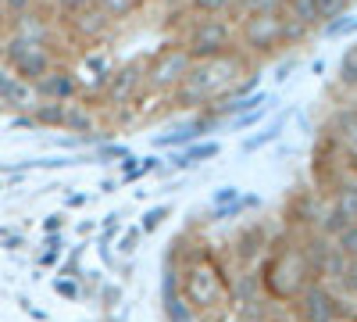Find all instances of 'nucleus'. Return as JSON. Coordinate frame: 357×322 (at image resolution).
<instances>
[{
    "label": "nucleus",
    "instance_id": "19",
    "mask_svg": "<svg viewBox=\"0 0 357 322\" xmlns=\"http://www.w3.org/2000/svg\"><path fill=\"white\" fill-rule=\"evenodd\" d=\"M36 122H43V126H61V122H65V104H61V101L36 104Z\"/></svg>",
    "mask_w": 357,
    "mask_h": 322
},
{
    "label": "nucleus",
    "instance_id": "20",
    "mask_svg": "<svg viewBox=\"0 0 357 322\" xmlns=\"http://www.w3.org/2000/svg\"><path fill=\"white\" fill-rule=\"evenodd\" d=\"M336 286L343 290L347 298H357V258H347L343 261V272H340Z\"/></svg>",
    "mask_w": 357,
    "mask_h": 322
},
{
    "label": "nucleus",
    "instance_id": "7",
    "mask_svg": "<svg viewBox=\"0 0 357 322\" xmlns=\"http://www.w3.org/2000/svg\"><path fill=\"white\" fill-rule=\"evenodd\" d=\"M286 36H282V18L279 15H250L243 22V43L250 50H272Z\"/></svg>",
    "mask_w": 357,
    "mask_h": 322
},
{
    "label": "nucleus",
    "instance_id": "24",
    "mask_svg": "<svg viewBox=\"0 0 357 322\" xmlns=\"http://www.w3.org/2000/svg\"><path fill=\"white\" fill-rule=\"evenodd\" d=\"M347 4H350V0H318V25L336 18L340 11H347Z\"/></svg>",
    "mask_w": 357,
    "mask_h": 322
},
{
    "label": "nucleus",
    "instance_id": "2",
    "mask_svg": "<svg viewBox=\"0 0 357 322\" xmlns=\"http://www.w3.org/2000/svg\"><path fill=\"white\" fill-rule=\"evenodd\" d=\"M236 72H240V65H236V57L222 54V57H207V61H193L183 75V82H178V101L183 104H204L218 97L222 90H229V86L236 82Z\"/></svg>",
    "mask_w": 357,
    "mask_h": 322
},
{
    "label": "nucleus",
    "instance_id": "17",
    "mask_svg": "<svg viewBox=\"0 0 357 322\" xmlns=\"http://www.w3.org/2000/svg\"><path fill=\"white\" fill-rule=\"evenodd\" d=\"M333 247L343 254V258H357V222L343 226L336 237H333Z\"/></svg>",
    "mask_w": 357,
    "mask_h": 322
},
{
    "label": "nucleus",
    "instance_id": "1",
    "mask_svg": "<svg viewBox=\"0 0 357 322\" xmlns=\"http://www.w3.org/2000/svg\"><path fill=\"white\" fill-rule=\"evenodd\" d=\"M311 279L314 272L304 258V244H279L272 261L264 265V290L275 301H293Z\"/></svg>",
    "mask_w": 357,
    "mask_h": 322
},
{
    "label": "nucleus",
    "instance_id": "15",
    "mask_svg": "<svg viewBox=\"0 0 357 322\" xmlns=\"http://www.w3.org/2000/svg\"><path fill=\"white\" fill-rule=\"evenodd\" d=\"M0 97L11 101V104L29 101V82H22V79H15V75H4V72H0Z\"/></svg>",
    "mask_w": 357,
    "mask_h": 322
},
{
    "label": "nucleus",
    "instance_id": "32",
    "mask_svg": "<svg viewBox=\"0 0 357 322\" xmlns=\"http://www.w3.org/2000/svg\"><path fill=\"white\" fill-rule=\"evenodd\" d=\"M47 229H61V215H50L47 219Z\"/></svg>",
    "mask_w": 357,
    "mask_h": 322
},
{
    "label": "nucleus",
    "instance_id": "25",
    "mask_svg": "<svg viewBox=\"0 0 357 322\" xmlns=\"http://www.w3.org/2000/svg\"><path fill=\"white\" fill-rule=\"evenodd\" d=\"M286 0H247V11L250 15H279V8Z\"/></svg>",
    "mask_w": 357,
    "mask_h": 322
},
{
    "label": "nucleus",
    "instance_id": "26",
    "mask_svg": "<svg viewBox=\"0 0 357 322\" xmlns=\"http://www.w3.org/2000/svg\"><path fill=\"white\" fill-rule=\"evenodd\" d=\"M33 4H36V0H4V8H8V18H11V22H18L22 15H29V11H33Z\"/></svg>",
    "mask_w": 357,
    "mask_h": 322
},
{
    "label": "nucleus",
    "instance_id": "33",
    "mask_svg": "<svg viewBox=\"0 0 357 322\" xmlns=\"http://www.w3.org/2000/svg\"><path fill=\"white\" fill-rule=\"evenodd\" d=\"M350 168H354V175H357V151H350Z\"/></svg>",
    "mask_w": 357,
    "mask_h": 322
},
{
    "label": "nucleus",
    "instance_id": "18",
    "mask_svg": "<svg viewBox=\"0 0 357 322\" xmlns=\"http://www.w3.org/2000/svg\"><path fill=\"white\" fill-rule=\"evenodd\" d=\"M61 126L72 129V133H89V129H93V119H89L79 104H65V122Z\"/></svg>",
    "mask_w": 357,
    "mask_h": 322
},
{
    "label": "nucleus",
    "instance_id": "10",
    "mask_svg": "<svg viewBox=\"0 0 357 322\" xmlns=\"http://www.w3.org/2000/svg\"><path fill=\"white\" fill-rule=\"evenodd\" d=\"M165 315H168V322H200L193 315V308L183 301V294H178V283L172 272H165Z\"/></svg>",
    "mask_w": 357,
    "mask_h": 322
},
{
    "label": "nucleus",
    "instance_id": "13",
    "mask_svg": "<svg viewBox=\"0 0 357 322\" xmlns=\"http://www.w3.org/2000/svg\"><path fill=\"white\" fill-rule=\"evenodd\" d=\"M286 8L296 25H304V29L318 25V0H286Z\"/></svg>",
    "mask_w": 357,
    "mask_h": 322
},
{
    "label": "nucleus",
    "instance_id": "31",
    "mask_svg": "<svg viewBox=\"0 0 357 322\" xmlns=\"http://www.w3.org/2000/svg\"><path fill=\"white\" fill-rule=\"evenodd\" d=\"M11 18H8V8H4V0H0V29H4Z\"/></svg>",
    "mask_w": 357,
    "mask_h": 322
},
{
    "label": "nucleus",
    "instance_id": "29",
    "mask_svg": "<svg viewBox=\"0 0 357 322\" xmlns=\"http://www.w3.org/2000/svg\"><path fill=\"white\" fill-rule=\"evenodd\" d=\"M136 237H139V233H129V237H126V240H122V251H126V254H129V251H132V244H136Z\"/></svg>",
    "mask_w": 357,
    "mask_h": 322
},
{
    "label": "nucleus",
    "instance_id": "23",
    "mask_svg": "<svg viewBox=\"0 0 357 322\" xmlns=\"http://www.w3.org/2000/svg\"><path fill=\"white\" fill-rule=\"evenodd\" d=\"M236 4V0H190V8L197 11V15H222V11H229Z\"/></svg>",
    "mask_w": 357,
    "mask_h": 322
},
{
    "label": "nucleus",
    "instance_id": "5",
    "mask_svg": "<svg viewBox=\"0 0 357 322\" xmlns=\"http://www.w3.org/2000/svg\"><path fill=\"white\" fill-rule=\"evenodd\" d=\"M293 308H296V319L301 322H343V319H350L343 312V298L321 279H311L293 298Z\"/></svg>",
    "mask_w": 357,
    "mask_h": 322
},
{
    "label": "nucleus",
    "instance_id": "11",
    "mask_svg": "<svg viewBox=\"0 0 357 322\" xmlns=\"http://www.w3.org/2000/svg\"><path fill=\"white\" fill-rule=\"evenodd\" d=\"M333 212H340L347 222H357V183H340L333 190Z\"/></svg>",
    "mask_w": 357,
    "mask_h": 322
},
{
    "label": "nucleus",
    "instance_id": "30",
    "mask_svg": "<svg viewBox=\"0 0 357 322\" xmlns=\"http://www.w3.org/2000/svg\"><path fill=\"white\" fill-rule=\"evenodd\" d=\"M240 322H268V319H261V315H257V312H247V315H243V319H240Z\"/></svg>",
    "mask_w": 357,
    "mask_h": 322
},
{
    "label": "nucleus",
    "instance_id": "16",
    "mask_svg": "<svg viewBox=\"0 0 357 322\" xmlns=\"http://www.w3.org/2000/svg\"><path fill=\"white\" fill-rule=\"evenodd\" d=\"M218 151H222V147H218L215 140H211V143H197V147H190L186 154H178L175 165L186 168V165H197V161H207V158H218Z\"/></svg>",
    "mask_w": 357,
    "mask_h": 322
},
{
    "label": "nucleus",
    "instance_id": "14",
    "mask_svg": "<svg viewBox=\"0 0 357 322\" xmlns=\"http://www.w3.org/2000/svg\"><path fill=\"white\" fill-rule=\"evenodd\" d=\"M336 79L343 90H357V43L340 57V68H336Z\"/></svg>",
    "mask_w": 357,
    "mask_h": 322
},
{
    "label": "nucleus",
    "instance_id": "12",
    "mask_svg": "<svg viewBox=\"0 0 357 322\" xmlns=\"http://www.w3.org/2000/svg\"><path fill=\"white\" fill-rule=\"evenodd\" d=\"M139 82V65H126L122 72H114L111 75V82H107V94L114 97V101H126L129 94H132V86Z\"/></svg>",
    "mask_w": 357,
    "mask_h": 322
},
{
    "label": "nucleus",
    "instance_id": "22",
    "mask_svg": "<svg viewBox=\"0 0 357 322\" xmlns=\"http://www.w3.org/2000/svg\"><path fill=\"white\" fill-rule=\"evenodd\" d=\"M172 215V208H168V204H158V208H151V212H146L143 215V222H139V233H154L165 219Z\"/></svg>",
    "mask_w": 357,
    "mask_h": 322
},
{
    "label": "nucleus",
    "instance_id": "28",
    "mask_svg": "<svg viewBox=\"0 0 357 322\" xmlns=\"http://www.w3.org/2000/svg\"><path fill=\"white\" fill-rule=\"evenodd\" d=\"M54 290H57V294H65V298H75V294H79L72 283H54Z\"/></svg>",
    "mask_w": 357,
    "mask_h": 322
},
{
    "label": "nucleus",
    "instance_id": "27",
    "mask_svg": "<svg viewBox=\"0 0 357 322\" xmlns=\"http://www.w3.org/2000/svg\"><path fill=\"white\" fill-rule=\"evenodd\" d=\"M236 197H240V190H236V186H222L215 200H218V204H225V200H236Z\"/></svg>",
    "mask_w": 357,
    "mask_h": 322
},
{
    "label": "nucleus",
    "instance_id": "9",
    "mask_svg": "<svg viewBox=\"0 0 357 322\" xmlns=\"http://www.w3.org/2000/svg\"><path fill=\"white\" fill-rule=\"evenodd\" d=\"M36 90L47 97V101H72V94H75V79H72V72H65V68H50L40 82H33Z\"/></svg>",
    "mask_w": 357,
    "mask_h": 322
},
{
    "label": "nucleus",
    "instance_id": "3",
    "mask_svg": "<svg viewBox=\"0 0 357 322\" xmlns=\"http://www.w3.org/2000/svg\"><path fill=\"white\" fill-rule=\"evenodd\" d=\"M4 61L15 72V79L22 82H40L50 68H54V57L47 50L43 40H29L22 33H11L4 43Z\"/></svg>",
    "mask_w": 357,
    "mask_h": 322
},
{
    "label": "nucleus",
    "instance_id": "4",
    "mask_svg": "<svg viewBox=\"0 0 357 322\" xmlns=\"http://www.w3.org/2000/svg\"><path fill=\"white\" fill-rule=\"evenodd\" d=\"M183 50L190 54V61H207V57H222L232 50V29L229 22L215 18V15H204L190 25L186 43Z\"/></svg>",
    "mask_w": 357,
    "mask_h": 322
},
{
    "label": "nucleus",
    "instance_id": "21",
    "mask_svg": "<svg viewBox=\"0 0 357 322\" xmlns=\"http://www.w3.org/2000/svg\"><path fill=\"white\" fill-rule=\"evenodd\" d=\"M340 136L347 140V147H350V151H357V111L340 115Z\"/></svg>",
    "mask_w": 357,
    "mask_h": 322
},
{
    "label": "nucleus",
    "instance_id": "6",
    "mask_svg": "<svg viewBox=\"0 0 357 322\" xmlns=\"http://www.w3.org/2000/svg\"><path fill=\"white\" fill-rule=\"evenodd\" d=\"M222 279L211 272V269H207V265H200V261H193V265L186 269V283H183V301L190 305V308H207V305H211V301H218L222 298Z\"/></svg>",
    "mask_w": 357,
    "mask_h": 322
},
{
    "label": "nucleus",
    "instance_id": "8",
    "mask_svg": "<svg viewBox=\"0 0 357 322\" xmlns=\"http://www.w3.org/2000/svg\"><path fill=\"white\" fill-rule=\"evenodd\" d=\"M190 65H193V61H190V54H186L183 47H172V50H165L158 61H154V68H151V82H154V86L183 82V75H186Z\"/></svg>",
    "mask_w": 357,
    "mask_h": 322
}]
</instances>
